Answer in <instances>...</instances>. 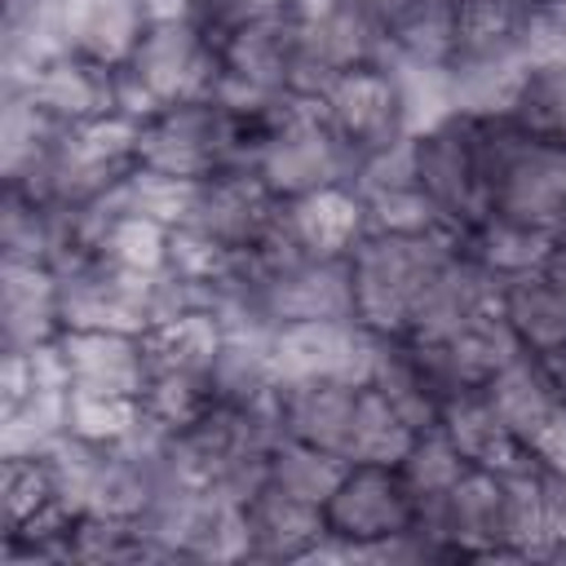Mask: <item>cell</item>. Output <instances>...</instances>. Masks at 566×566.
I'll use <instances>...</instances> for the list:
<instances>
[{"instance_id":"cell-21","label":"cell","mask_w":566,"mask_h":566,"mask_svg":"<svg viewBox=\"0 0 566 566\" xmlns=\"http://www.w3.org/2000/svg\"><path fill=\"white\" fill-rule=\"evenodd\" d=\"M553 239L557 230H539V226H526V221H509V217H486L478 221L469 234H460L464 252L486 265L495 279H513V274H526V270H539L553 252Z\"/></svg>"},{"instance_id":"cell-23","label":"cell","mask_w":566,"mask_h":566,"mask_svg":"<svg viewBox=\"0 0 566 566\" xmlns=\"http://www.w3.org/2000/svg\"><path fill=\"white\" fill-rule=\"evenodd\" d=\"M345 469H349L345 455L310 447V442H296V438H279L274 451H270V482L283 486L287 495H296V500L318 504V509L332 500V491L340 486Z\"/></svg>"},{"instance_id":"cell-31","label":"cell","mask_w":566,"mask_h":566,"mask_svg":"<svg viewBox=\"0 0 566 566\" xmlns=\"http://www.w3.org/2000/svg\"><path fill=\"white\" fill-rule=\"evenodd\" d=\"M517 57L526 71L544 66H566V0H535L522 35H517Z\"/></svg>"},{"instance_id":"cell-27","label":"cell","mask_w":566,"mask_h":566,"mask_svg":"<svg viewBox=\"0 0 566 566\" xmlns=\"http://www.w3.org/2000/svg\"><path fill=\"white\" fill-rule=\"evenodd\" d=\"M195 199H199V181L172 177V172H159V168H142V164L119 181V203L128 212H142V217L164 221L168 230L190 221Z\"/></svg>"},{"instance_id":"cell-4","label":"cell","mask_w":566,"mask_h":566,"mask_svg":"<svg viewBox=\"0 0 566 566\" xmlns=\"http://www.w3.org/2000/svg\"><path fill=\"white\" fill-rule=\"evenodd\" d=\"M354 155L345 150V142L332 133L318 97H296L287 102V111L279 115L265 155L256 164L261 181L279 195V199H296L310 195L318 186H336V181H354Z\"/></svg>"},{"instance_id":"cell-17","label":"cell","mask_w":566,"mask_h":566,"mask_svg":"<svg viewBox=\"0 0 566 566\" xmlns=\"http://www.w3.org/2000/svg\"><path fill=\"white\" fill-rule=\"evenodd\" d=\"M248 539H252V557H270V562H301L323 535H327V513L310 500L287 495L283 486L265 482L248 504Z\"/></svg>"},{"instance_id":"cell-33","label":"cell","mask_w":566,"mask_h":566,"mask_svg":"<svg viewBox=\"0 0 566 566\" xmlns=\"http://www.w3.org/2000/svg\"><path fill=\"white\" fill-rule=\"evenodd\" d=\"M544 270H548V279H553V283L562 287V296H566V230H557V239H553V252H548Z\"/></svg>"},{"instance_id":"cell-26","label":"cell","mask_w":566,"mask_h":566,"mask_svg":"<svg viewBox=\"0 0 566 566\" xmlns=\"http://www.w3.org/2000/svg\"><path fill=\"white\" fill-rule=\"evenodd\" d=\"M62 504L44 455H0V526L18 531L44 509Z\"/></svg>"},{"instance_id":"cell-14","label":"cell","mask_w":566,"mask_h":566,"mask_svg":"<svg viewBox=\"0 0 566 566\" xmlns=\"http://www.w3.org/2000/svg\"><path fill=\"white\" fill-rule=\"evenodd\" d=\"M62 332L57 270L44 261H4L0 265V345L31 349Z\"/></svg>"},{"instance_id":"cell-10","label":"cell","mask_w":566,"mask_h":566,"mask_svg":"<svg viewBox=\"0 0 566 566\" xmlns=\"http://www.w3.org/2000/svg\"><path fill=\"white\" fill-rule=\"evenodd\" d=\"M40 13L62 53L97 66H124L150 27L146 0H40Z\"/></svg>"},{"instance_id":"cell-16","label":"cell","mask_w":566,"mask_h":566,"mask_svg":"<svg viewBox=\"0 0 566 566\" xmlns=\"http://www.w3.org/2000/svg\"><path fill=\"white\" fill-rule=\"evenodd\" d=\"M296 57H301V40H296V22L287 18V9H274L248 22L221 44V71L265 93H292Z\"/></svg>"},{"instance_id":"cell-32","label":"cell","mask_w":566,"mask_h":566,"mask_svg":"<svg viewBox=\"0 0 566 566\" xmlns=\"http://www.w3.org/2000/svg\"><path fill=\"white\" fill-rule=\"evenodd\" d=\"M283 9V0H190V22L203 31V40L221 53V44L243 31L248 22Z\"/></svg>"},{"instance_id":"cell-13","label":"cell","mask_w":566,"mask_h":566,"mask_svg":"<svg viewBox=\"0 0 566 566\" xmlns=\"http://www.w3.org/2000/svg\"><path fill=\"white\" fill-rule=\"evenodd\" d=\"M115 71L119 66H97L88 57L57 53L13 88L31 93L35 106H44L57 124L75 128V124H88L115 111Z\"/></svg>"},{"instance_id":"cell-11","label":"cell","mask_w":566,"mask_h":566,"mask_svg":"<svg viewBox=\"0 0 566 566\" xmlns=\"http://www.w3.org/2000/svg\"><path fill=\"white\" fill-rule=\"evenodd\" d=\"M57 345L66 358L71 389L142 398V389L150 380V358H146L142 336L111 332V327H62Z\"/></svg>"},{"instance_id":"cell-8","label":"cell","mask_w":566,"mask_h":566,"mask_svg":"<svg viewBox=\"0 0 566 566\" xmlns=\"http://www.w3.org/2000/svg\"><path fill=\"white\" fill-rule=\"evenodd\" d=\"M137 164L172 172V177H190V181L221 172L226 168V111L212 97L159 111L155 119L142 124Z\"/></svg>"},{"instance_id":"cell-3","label":"cell","mask_w":566,"mask_h":566,"mask_svg":"<svg viewBox=\"0 0 566 566\" xmlns=\"http://www.w3.org/2000/svg\"><path fill=\"white\" fill-rule=\"evenodd\" d=\"M416 181L438 208L442 226L469 234L478 221L491 217V186H486V142L482 115H447L433 128L416 133Z\"/></svg>"},{"instance_id":"cell-18","label":"cell","mask_w":566,"mask_h":566,"mask_svg":"<svg viewBox=\"0 0 566 566\" xmlns=\"http://www.w3.org/2000/svg\"><path fill=\"white\" fill-rule=\"evenodd\" d=\"M504 323L513 327V336L522 340L526 354H557L566 349V296L562 287L548 279V270H526L513 279H500V296H495Z\"/></svg>"},{"instance_id":"cell-2","label":"cell","mask_w":566,"mask_h":566,"mask_svg":"<svg viewBox=\"0 0 566 566\" xmlns=\"http://www.w3.org/2000/svg\"><path fill=\"white\" fill-rule=\"evenodd\" d=\"M491 212L539 230L566 226V142L531 133L513 115L482 119Z\"/></svg>"},{"instance_id":"cell-24","label":"cell","mask_w":566,"mask_h":566,"mask_svg":"<svg viewBox=\"0 0 566 566\" xmlns=\"http://www.w3.org/2000/svg\"><path fill=\"white\" fill-rule=\"evenodd\" d=\"M168 226L155 221V217H142V212H128L124 203L115 208V217L106 221L102 230V243L93 256L119 265V270H133V274H164L168 270Z\"/></svg>"},{"instance_id":"cell-22","label":"cell","mask_w":566,"mask_h":566,"mask_svg":"<svg viewBox=\"0 0 566 566\" xmlns=\"http://www.w3.org/2000/svg\"><path fill=\"white\" fill-rule=\"evenodd\" d=\"M416 442V429L407 416L371 385L358 389V411H354V433H349V460L358 464H402L407 447Z\"/></svg>"},{"instance_id":"cell-6","label":"cell","mask_w":566,"mask_h":566,"mask_svg":"<svg viewBox=\"0 0 566 566\" xmlns=\"http://www.w3.org/2000/svg\"><path fill=\"white\" fill-rule=\"evenodd\" d=\"M124 66L150 88V97L164 111L181 106V102L212 97V88L221 80V53L203 40V31L190 18L150 22L142 44L133 49V57Z\"/></svg>"},{"instance_id":"cell-28","label":"cell","mask_w":566,"mask_h":566,"mask_svg":"<svg viewBox=\"0 0 566 566\" xmlns=\"http://www.w3.org/2000/svg\"><path fill=\"white\" fill-rule=\"evenodd\" d=\"M142 416V398L119 394H93V389H66V433L88 438L97 447H115Z\"/></svg>"},{"instance_id":"cell-19","label":"cell","mask_w":566,"mask_h":566,"mask_svg":"<svg viewBox=\"0 0 566 566\" xmlns=\"http://www.w3.org/2000/svg\"><path fill=\"white\" fill-rule=\"evenodd\" d=\"M482 389H486L491 407L500 411L504 429H509L522 447L553 420L557 407H566V398L557 394V385H553V376H548V367H544L539 354H517V358H513L509 367H500Z\"/></svg>"},{"instance_id":"cell-7","label":"cell","mask_w":566,"mask_h":566,"mask_svg":"<svg viewBox=\"0 0 566 566\" xmlns=\"http://www.w3.org/2000/svg\"><path fill=\"white\" fill-rule=\"evenodd\" d=\"M327 526L358 544H376L402 531H416V513H420V495L411 491V482L402 478L398 464H358L349 460L340 486L332 491V500L323 504Z\"/></svg>"},{"instance_id":"cell-15","label":"cell","mask_w":566,"mask_h":566,"mask_svg":"<svg viewBox=\"0 0 566 566\" xmlns=\"http://www.w3.org/2000/svg\"><path fill=\"white\" fill-rule=\"evenodd\" d=\"M358 389L349 380H305V385H279V420L283 438L323 447L345 455L358 411ZM349 460V455H345Z\"/></svg>"},{"instance_id":"cell-12","label":"cell","mask_w":566,"mask_h":566,"mask_svg":"<svg viewBox=\"0 0 566 566\" xmlns=\"http://www.w3.org/2000/svg\"><path fill=\"white\" fill-rule=\"evenodd\" d=\"M283 230L301 256H349V248L367 234V212L354 181H336L287 199Z\"/></svg>"},{"instance_id":"cell-1","label":"cell","mask_w":566,"mask_h":566,"mask_svg":"<svg viewBox=\"0 0 566 566\" xmlns=\"http://www.w3.org/2000/svg\"><path fill=\"white\" fill-rule=\"evenodd\" d=\"M460 243L451 230L429 234H380L367 230L349 248V279H354V318L376 336L402 340L416 314V301L442 256Z\"/></svg>"},{"instance_id":"cell-29","label":"cell","mask_w":566,"mask_h":566,"mask_svg":"<svg viewBox=\"0 0 566 566\" xmlns=\"http://www.w3.org/2000/svg\"><path fill=\"white\" fill-rule=\"evenodd\" d=\"M402 478L411 482V491L416 495H447L455 482H460V473L469 469V460L460 455V447L433 424V429H420L416 433V442L407 447V455H402Z\"/></svg>"},{"instance_id":"cell-30","label":"cell","mask_w":566,"mask_h":566,"mask_svg":"<svg viewBox=\"0 0 566 566\" xmlns=\"http://www.w3.org/2000/svg\"><path fill=\"white\" fill-rule=\"evenodd\" d=\"M513 119L531 133L566 142V66H544L526 75V88L513 106Z\"/></svg>"},{"instance_id":"cell-9","label":"cell","mask_w":566,"mask_h":566,"mask_svg":"<svg viewBox=\"0 0 566 566\" xmlns=\"http://www.w3.org/2000/svg\"><path fill=\"white\" fill-rule=\"evenodd\" d=\"M283 203L265 181L261 172L252 168H221L212 177L199 181V199H195V212L186 226H199L208 230L212 239L239 248V252H252L261 248L279 221H283Z\"/></svg>"},{"instance_id":"cell-25","label":"cell","mask_w":566,"mask_h":566,"mask_svg":"<svg viewBox=\"0 0 566 566\" xmlns=\"http://www.w3.org/2000/svg\"><path fill=\"white\" fill-rule=\"evenodd\" d=\"M212 402L217 398H212L208 371H186V367H155L142 389V411L172 433L195 424Z\"/></svg>"},{"instance_id":"cell-5","label":"cell","mask_w":566,"mask_h":566,"mask_svg":"<svg viewBox=\"0 0 566 566\" xmlns=\"http://www.w3.org/2000/svg\"><path fill=\"white\" fill-rule=\"evenodd\" d=\"M332 133L345 142V150L358 159L411 137L407 124V102H402V84L394 62H367V66H349L340 71L323 97H318Z\"/></svg>"},{"instance_id":"cell-20","label":"cell","mask_w":566,"mask_h":566,"mask_svg":"<svg viewBox=\"0 0 566 566\" xmlns=\"http://www.w3.org/2000/svg\"><path fill=\"white\" fill-rule=\"evenodd\" d=\"M438 429L460 447V455L478 469H509L526 455V447L504 429L500 411L491 407L486 389H460L442 402V416H438Z\"/></svg>"}]
</instances>
